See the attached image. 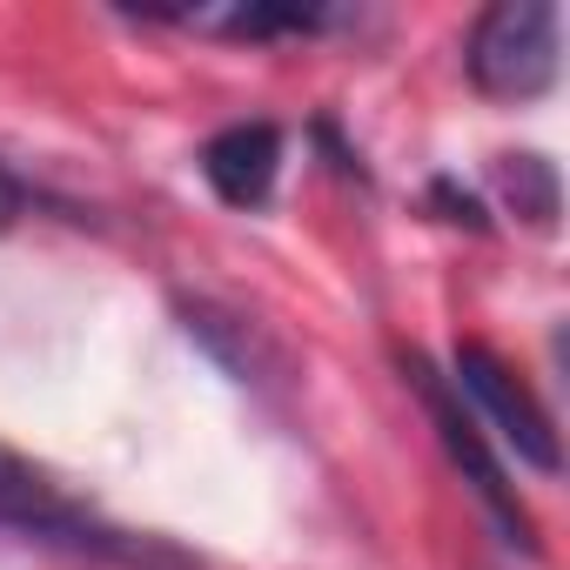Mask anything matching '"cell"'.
I'll return each instance as SVG.
<instances>
[{"instance_id": "ba28073f", "label": "cell", "mask_w": 570, "mask_h": 570, "mask_svg": "<svg viewBox=\"0 0 570 570\" xmlns=\"http://www.w3.org/2000/svg\"><path fill=\"white\" fill-rule=\"evenodd\" d=\"M21 215H28V188H21V181H14L8 168H0V235H8V228H14Z\"/></svg>"}, {"instance_id": "6da1fadb", "label": "cell", "mask_w": 570, "mask_h": 570, "mask_svg": "<svg viewBox=\"0 0 570 570\" xmlns=\"http://www.w3.org/2000/svg\"><path fill=\"white\" fill-rule=\"evenodd\" d=\"M557 61H563V14L550 0H497V8L476 14V28L463 41V68L476 81V95H490V101L550 95Z\"/></svg>"}, {"instance_id": "52a82bcc", "label": "cell", "mask_w": 570, "mask_h": 570, "mask_svg": "<svg viewBox=\"0 0 570 570\" xmlns=\"http://www.w3.org/2000/svg\"><path fill=\"white\" fill-rule=\"evenodd\" d=\"M497 188H503V202H510L530 228H550L557 208H563L557 168H550L543 155H503V161H497Z\"/></svg>"}, {"instance_id": "8992f818", "label": "cell", "mask_w": 570, "mask_h": 570, "mask_svg": "<svg viewBox=\"0 0 570 570\" xmlns=\"http://www.w3.org/2000/svg\"><path fill=\"white\" fill-rule=\"evenodd\" d=\"M155 21L195 28V35H228V41H275V35H316L336 28V8H268V0H222V8H168Z\"/></svg>"}, {"instance_id": "7a4b0ae2", "label": "cell", "mask_w": 570, "mask_h": 570, "mask_svg": "<svg viewBox=\"0 0 570 570\" xmlns=\"http://www.w3.org/2000/svg\"><path fill=\"white\" fill-rule=\"evenodd\" d=\"M450 383H456L463 410H470L483 430H497L503 456L530 463L537 476H557V470H563L550 416L537 410V396L510 376V363H503L497 350H483V343H456V376H450Z\"/></svg>"}, {"instance_id": "277c9868", "label": "cell", "mask_w": 570, "mask_h": 570, "mask_svg": "<svg viewBox=\"0 0 570 570\" xmlns=\"http://www.w3.org/2000/svg\"><path fill=\"white\" fill-rule=\"evenodd\" d=\"M0 530L28 543H75V550L101 543V523L88 517V503H75L48 470H35L8 443H0Z\"/></svg>"}, {"instance_id": "5b68a950", "label": "cell", "mask_w": 570, "mask_h": 570, "mask_svg": "<svg viewBox=\"0 0 570 570\" xmlns=\"http://www.w3.org/2000/svg\"><path fill=\"white\" fill-rule=\"evenodd\" d=\"M202 175L228 208H262L275 195V175H282V135L268 121H235V128L208 135Z\"/></svg>"}, {"instance_id": "3957f363", "label": "cell", "mask_w": 570, "mask_h": 570, "mask_svg": "<svg viewBox=\"0 0 570 570\" xmlns=\"http://www.w3.org/2000/svg\"><path fill=\"white\" fill-rule=\"evenodd\" d=\"M410 383L423 390V410H430V423H436V436H443L450 463L470 476V490H476V497H483V510L503 523V537H510V543H523V550H537V543H530V517H523L517 490L503 483V463L490 456V443H483V423L463 410L456 383H443V376H436L423 356H410Z\"/></svg>"}]
</instances>
